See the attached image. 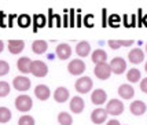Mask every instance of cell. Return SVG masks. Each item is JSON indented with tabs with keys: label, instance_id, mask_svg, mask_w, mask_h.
I'll return each mask as SVG.
<instances>
[{
	"label": "cell",
	"instance_id": "obj_1",
	"mask_svg": "<svg viewBox=\"0 0 147 125\" xmlns=\"http://www.w3.org/2000/svg\"><path fill=\"white\" fill-rule=\"evenodd\" d=\"M32 98L28 95H19L18 98L15 99V107L18 109L19 111H29L32 109Z\"/></svg>",
	"mask_w": 147,
	"mask_h": 125
},
{
	"label": "cell",
	"instance_id": "obj_2",
	"mask_svg": "<svg viewBox=\"0 0 147 125\" xmlns=\"http://www.w3.org/2000/svg\"><path fill=\"white\" fill-rule=\"evenodd\" d=\"M30 73L33 76H36V77H44L48 73V68L41 61H33L32 66H30Z\"/></svg>",
	"mask_w": 147,
	"mask_h": 125
},
{
	"label": "cell",
	"instance_id": "obj_3",
	"mask_svg": "<svg viewBox=\"0 0 147 125\" xmlns=\"http://www.w3.org/2000/svg\"><path fill=\"white\" fill-rule=\"evenodd\" d=\"M94 72H95L96 77H98V78H100V80H106V78H109L110 74L113 73V72H111V68H110V65H107L106 62L96 65Z\"/></svg>",
	"mask_w": 147,
	"mask_h": 125
},
{
	"label": "cell",
	"instance_id": "obj_4",
	"mask_svg": "<svg viewBox=\"0 0 147 125\" xmlns=\"http://www.w3.org/2000/svg\"><path fill=\"white\" fill-rule=\"evenodd\" d=\"M92 80H91L90 77H81V78H78L76 81V89L78 94H87V92H90L91 88H92Z\"/></svg>",
	"mask_w": 147,
	"mask_h": 125
},
{
	"label": "cell",
	"instance_id": "obj_5",
	"mask_svg": "<svg viewBox=\"0 0 147 125\" xmlns=\"http://www.w3.org/2000/svg\"><path fill=\"white\" fill-rule=\"evenodd\" d=\"M106 111L111 114V116H118V114H121L124 111V105H122L121 100L111 99L107 103V106H106Z\"/></svg>",
	"mask_w": 147,
	"mask_h": 125
},
{
	"label": "cell",
	"instance_id": "obj_6",
	"mask_svg": "<svg viewBox=\"0 0 147 125\" xmlns=\"http://www.w3.org/2000/svg\"><path fill=\"white\" fill-rule=\"evenodd\" d=\"M110 68H111V72H113V73L121 74V73H124L125 69H127V63H125V61L122 59L121 56H115V58H113V61L110 62Z\"/></svg>",
	"mask_w": 147,
	"mask_h": 125
},
{
	"label": "cell",
	"instance_id": "obj_7",
	"mask_svg": "<svg viewBox=\"0 0 147 125\" xmlns=\"http://www.w3.org/2000/svg\"><path fill=\"white\" fill-rule=\"evenodd\" d=\"M13 84H14V88L18 89V91H28V89L30 88V80H29L28 77H25V76L15 77Z\"/></svg>",
	"mask_w": 147,
	"mask_h": 125
},
{
	"label": "cell",
	"instance_id": "obj_8",
	"mask_svg": "<svg viewBox=\"0 0 147 125\" xmlns=\"http://www.w3.org/2000/svg\"><path fill=\"white\" fill-rule=\"evenodd\" d=\"M67 70L70 72L71 74L78 76V74H81L84 70H85V63H84L83 61H80V59H74V61H71V62L69 63Z\"/></svg>",
	"mask_w": 147,
	"mask_h": 125
},
{
	"label": "cell",
	"instance_id": "obj_9",
	"mask_svg": "<svg viewBox=\"0 0 147 125\" xmlns=\"http://www.w3.org/2000/svg\"><path fill=\"white\" fill-rule=\"evenodd\" d=\"M107 114H109V113L106 111L105 109H95L94 111L91 113V120H92V122H95V124H102V122L106 121Z\"/></svg>",
	"mask_w": 147,
	"mask_h": 125
},
{
	"label": "cell",
	"instance_id": "obj_10",
	"mask_svg": "<svg viewBox=\"0 0 147 125\" xmlns=\"http://www.w3.org/2000/svg\"><path fill=\"white\" fill-rule=\"evenodd\" d=\"M34 95H36V98L40 100H47L50 98V88L44 85V84H41V85H37V87L34 88Z\"/></svg>",
	"mask_w": 147,
	"mask_h": 125
},
{
	"label": "cell",
	"instance_id": "obj_11",
	"mask_svg": "<svg viewBox=\"0 0 147 125\" xmlns=\"http://www.w3.org/2000/svg\"><path fill=\"white\" fill-rule=\"evenodd\" d=\"M106 98H107V94L103 89H95L91 95V100L94 105H103L106 102Z\"/></svg>",
	"mask_w": 147,
	"mask_h": 125
},
{
	"label": "cell",
	"instance_id": "obj_12",
	"mask_svg": "<svg viewBox=\"0 0 147 125\" xmlns=\"http://www.w3.org/2000/svg\"><path fill=\"white\" fill-rule=\"evenodd\" d=\"M70 110L73 113H81L84 110V106H85V103H84V100L80 98V96H74V98H71L70 100Z\"/></svg>",
	"mask_w": 147,
	"mask_h": 125
},
{
	"label": "cell",
	"instance_id": "obj_13",
	"mask_svg": "<svg viewBox=\"0 0 147 125\" xmlns=\"http://www.w3.org/2000/svg\"><path fill=\"white\" fill-rule=\"evenodd\" d=\"M17 66L21 73H30V66H32V61L28 58V56H22L19 58L18 62H17Z\"/></svg>",
	"mask_w": 147,
	"mask_h": 125
},
{
	"label": "cell",
	"instance_id": "obj_14",
	"mask_svg": "<svg viewBox=\"0 0 147 125\" xmlns=\"http://www.w3.org/2000/svg\"><path fill=\"white\" fill-rule=\"evenodd\" d=\"M25 48V41L24 40H10L8 41V50L11 54H19Z\"/></svg>",
	"mask_w": 147,
	"mask_h": 125
},
{
	"label": "cell",
	"instance_id": "obj_15",
	"mask_svg": "<svg viewBox=\"0 0 147 125\" xmlns=\"http://www.w3.org/2000/svg\"><path fill=\"white\" fill-rule=\"evenodd\" d=\"M57 55L59 56V59H67L71 55V48L67 44H59L57 47Z\"/></svg>",
	"mask_w": 147,
	"mask_h": 125
},
{
	"label": "cell",
	"instance_id": "obj_16",
	"mask_svg": "<svg viewBox=\"0 0 147 125\" xmlns=\"http://www.w3.org/2000/svg\"><path fill=\"white\" fill-rule=\"evenodd\" d=\"M118 95L124 98V99H131L132 96L135 95V91L132 85H129V84H122L121 87L118 88Z\"/></svg>",
	"mask_w": 147,
	"mask_h": 125
},
{
	"label": "cell",
	"instance_id": "obj_17",
	"mask_svg": "<svg viewBox=\"0 0 147 125\" xmlns=\"http://www.w3.org/2000/svg\"><path fill=\"white\" fill-rule=\"evenodd\" d=\"M54 98H55L57 102L63 103V102H66V100L69 99V91H67L65 87L57 88V89H55V92H54Z\"/></svg>",
	"mask_w": 147,
	"mask_h": 125
},
{
	"label": "cell",
	"instance_id": "obj_18",
	"mask_svg": "<svg viewBox=\"0 0 147 125\" xmlns=\"http://www.w3.org/2000/svg\"><path fill=\"white\" fill-rule=\"evenodd\" d=\"M131 111H132V114H135V116L144 114V111H146L144 102H142V100H135V102H132V103H131Z\"/></svg>",
	"mask_w": 147,
	"mask_h": 125
},
{
	"label": "cell",
	"instance_id": "obj_19",
	"mask_svg": "<svg viewBox=\"0 0 147 125\" xmlns=\"http://www.w3.org/2000/svg\"><path fill=\"white\" fill-rule=\"evenodd\" d=\"M128 58H129V61L132 63H140L143 59H144V54H143V51L142 50H139V48H135V50H132L131 52H129V55H128Z\"/></svg>",
	"mask_w": 147,
	"mask_h": 125
},
{
	"label": "cell",
	"instance_id": "obj_20",
	"mask_svg": "<svg viewBox=\"0 0 147 125\" xmlns=\"http://www.w3.org/2000/svg\"><path fill=\"white\" fill-rule=\"evenodd\" d=\"M91 51V45L88 41H80L76 47V52L80 56H87Z\"/></svg>",
	"mask_w": 147,
	"mask_h": 125
},
{
	"label": "cell",
	"instance_id": "obj_21",
	"mask_svg": "<svg viewBox=\"0 0 147 125\" xmlns=\"http://www.w3.org/2000/svg\"><path fill=\"white\" fill-rule=\"evenodd\" d=\"M32 50L34 54H43L47 50V41L44 40H36L32 44Z\"/></svg>",
	"mask_w": 147,
	"mask_h": 125
},
{
	"label": "cell",
	"instance_id": "obj_22",
	"mask_svg": "<svg viewBox=\"0 0 147 125\" xmlns=\"http://www.w3.org/2000/svg\"><path fill=\"white\" fill-rule=\"evenodd\" d=\"M107 58V54L103 50H95L94 54H92V62L99 65V63H103Z\"/></svg>",
	"mask_w": 147,
	"mask_h": 125
},
{
	"label": "cell",
	"instance_id": "obj_23",
	"mask_svg": "<svg viewBox=\"0 0 147 125\" xmlns=\"http://www.w3.org/2000/svg\"><path fill=\"white\" fill-rule=\"evenodd\" d=\"M58 121H59L61 125H71L73 118H71V116L69 113L62 111V113H59V116H58Z\"/></svg>",
	"mask_w": 147,
	"mask_h": 125
},
{
	"label": "cell",
	"instance_id": "obj_24",
	"mask_svg": "<svg viewBox=\"0 0 147 125\" xmlns=\"http://www.w3.org/2000/svg\"><path fill=\"white\" fill-rule=\"evenodd\" d=\"M127 78H128V81L131 82H138L139 80H140V70H138V69H131L127 73Z\"/></svg>",
	"mask_w": 147,
	"mask_h": 125
},
{
	"label": "cell",
	"instance_id": "obj_25",
	"mask_svg": "<svg viewBox=\"0 0 147 125\" xmlns=\"http://www.w3.org/2000/svg\"><path fill=\"white\" fill-rule=\"evenodd\" d=\"M11 118V111L7 107H0V122H7Z\"/></svg>",
	"mask_w": 147,
	"mask_h": 125
},
{
	"label": "cell",
	"instance_id": "obj_26",
	"mask_svg": "<svg viewBox=\"0 0 147 125\" xmlns=\"http://www.w3.org/2000/svg\"><path fill=\"white\" fill-rule=\"evenodd\" d=\"M10 94V85L4 81H0V98H4Z\"/></svg>",
	"mask_w": 147,
	"mask_h": 125
},
{
	"label": "cell",
	"instance_id": "obj_27",
	"mask_svg": "<svg viewBox=\"0 0 147 125\" xmlns=\"http://www.w3.org/2000/svg\"><path fill=\"white\" fill-rule=\"evenodd\" d=\"M18 125H34V120L30 116H22L18 121Z\"/></svg>",
	"mask_w": 147,
	"mask_h": 125
},
{
	"label": "cell",
	"instance_id": "obj_28",
	"mask_svg": "<svg viewBox=\"0 0 147 125\" xmlns=\"http://www.w3.org/2000/svg\"><path fill=\"white\" fill-rule=\"evenodd\" d=\"M10 72V65L6 61H0V76H4Z\"/></svg>",
	"mask_w": 147,
	"mask_h": 125
},
{
	"label": "cell",
	"instance_id": "obj_29",
	"mask_svg": "<svg viewBox=\"0 0 147 125\" xmlns=\"http://www.w3.org/2000/svg\"><path fill=\"white\" fill-rule=\"evenodd\" d=\"M44 22H45V18L43 15H36V17H34V25H36V28H37V26H41Z\"/></svg>",
	"mask_w": 147,
	"mask_h": 125
},
{
	"label": "cell",
	"instance_id": "obj_30",
	"mask_svg": "<svg viewBox=\"0 0 147 125\" xmlns=\"http://www.w3.org/2000/svg\"><path fill=\"white\" fill-rule=\"evenodd\" d=\"M109 45L113 48V50H118L120 47H121V44H120V40H109Z\"/></svg>",
	"mask_w": 147,
	"mask_h": 125
},
{
	"label": "cell",
	"instance_id": "obj_31",
	"mask_svg": "<svg viewBox=\"0 0 147 125\" xmlns=\"http://www.w3.org/2000/svg\"><path fill=\"white\" fill-rule=\"evenodd\" d=\"M19 24L22 26H26L29 24V17H28V15H21V17H19Z\"/></svg>",
	"mask_w": 147,
	"mask_h": 125
},
{
	"label": "cell",
	"instance_id": "obj_32",
	"mask_svg": "<svg viewBox=\"0 0 147 125\" xmlns=\"http://www.w3.org/2000/svg\"><path fill=\"white\" fill-rule=\"evenodd\" d=\"M140 89L143 91V92H146V94H147V77L142 80V82H140Z\"/></svg>",
	"mask_w": 147,
	"mask_h": 125
},
{
	"label": "cell",
	"instance_id": "obj_33",
	"mask_svg": "<svg viewBox=\"0 0 147 125\" xmlns=\"http://www.w3.org/2000/svg\"><path fill=\"white\" fill-rule=\"evenodd\" d=\"M107 125H121V124H120L117 120H110L109 122H107Z\"/></svg>",
	"mask_w": 147,
	"mask_h": 125
},
{
	"label": "cell",
	"instance_id": "obj_34",
	"mask_svg": "<svg viewBox=\"0 0 147 125\" xmlns=\"http://www.w3.org/2000/svg\"><path fill=\"white\" fill-rule=\"evenodd\" d=\"M3 47H4V43L0 40V52H1V50H3Z\"/></svg>",
	"mask_w": 147,
	"mask_h": 125
},
{
	"label": "cell",
	"instance_id": "obj_35",
	"mask_svg": "<svg viewBox=\"0 0 147 125\" xmlns=\"http://www.w3.org/2000/svg\"><path fill=\"white\" fill-rule=\"evenodd\" d=\"M144 69H146V72H147V63H146V65H144Z\"/></svg>",
	"mask_w": 147,
	"mask_h": 125
},
{
	"label": "cell",
	"instance_id": "obj_36",
	"mask_svg": "<svg viewBox=\"0 0 147 125\" xmlns=\"http://www.w3.org/2000/svg\"><path fill=\"white\" fill-rule=\"evenodd\" d=\"M146 51H147V44H146Z\"/></svg>",
	"mask_w": 147,
	"mask_h": 125
}]
</instances>
